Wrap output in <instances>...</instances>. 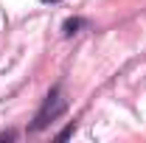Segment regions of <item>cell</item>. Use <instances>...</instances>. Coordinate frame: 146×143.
Returning a JSON list of instances; mask_svg holds the SVG:
<instances>
[{
    "instance_id": "4",
    "label": "cell",
    "mask_w": 146,
    "mask_h": 143,
    "mask_svg": "<svg viewBox=\"0 0 146 143\" xmlns=\"http://www.w3.org/2000/svg\"><path fill=\"white\" fill-rule=\"evenodd\" d=\"M39 3H59V0H39Z\"/></svg>"
},
{
    "instance_id": "1",
    "label": "cell",
    "mask_w": 146,
    "mask_h": 143,
    "mask_svg": "<svg viewBox=\"0 0 146 143\" xmlns=\"http://www.w3.org/2000/svg\"><path fill=\"white\" fill-rule=\"evenodd\" d=\"M65 109H68L65 90H62V84H56V87H51V90H48V95L42 98V107L36 109L34 124L28 126V129H31V132H42V129H48L51 121H56V118L65 115Z\"/></svg>"
},
{
    "instance_id": "2",
    "label": "cell",
    "mask_w": 146,
    "mask_h": 143,
    "mask_svg": "<svg viewBox=\"0 0 146 143\" xmlns=\"http://www.w3.org/2000/svg\"><path fill=\"white\" fill-rule=\"evenodd\" d=\"M82 28H87V20H84V17H68V20H65V25H62V34H65V36H73V34H79Z\"/></svg>"
},
{
    "instance_id": "3",
    "label": "cell",
    "mask_w": 146,
    "mask_h": 143,
    "mask_svg": "<svg viewBox=\"0 0 146 143\" xmlns=\"http://www.w3.org/2000/svg\"><path fill=\"white\" fill-rule=\"evenodd\" d=\"M73 132H76V124H68L65 129H62V132H59V135H56V140H68Z\"/></svg>"
}]
</instances>
